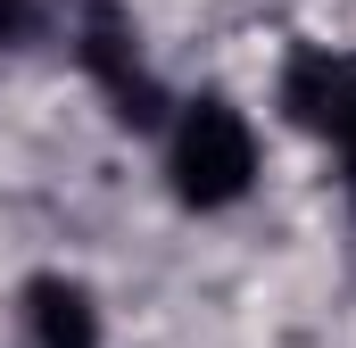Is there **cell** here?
<instances>
[{
  "label": "cell",
  "mask_w": 356,
  "mask_h": 348,
  "mask_svg": "<svg viewBox=\"0 0 356 348\" xmlns=\"http://www.w3.org/2000/svg\"><path fill=\"white\" fill-rule=\"evenodd\" d=\"M33 33H42V8L33 0H0V50H25Z\"/></svg>",
  "instance_id": "obj_5"
},
{
  "label": "cell",
  "mask_w": 356,
  "mask_h": 348,
  "mask_svg": "<svg viewBox=\"0 0 356 348\" xmlns=\"http://www.w3.org/2000/svg\"><path fill=\"white\" fill-rule=\"evenodd\" d=\"M166 174H175V199L199 207V216L249 199V182H257V133H249V116L232 100H216V91L182 100L175 141H166Z\"/></svg>",
  "instance_id": "obj_1"
},
{
  "label": "cell",
  "mask_w": 356,
  "mask_h": 348,
  "mask_svg": "<svg viewBox=\"0 0 356 348\" xmlns=\"http://www.w3.org/2000/svg\"><path fill=\"white\" fill-rule=\"evenodd\" d=\"M282 108L323 141H356V50H298L282 67Z\"/></svg>",
  "instance_id": "obj_2"
},
{
  "label": "cell",
  "mask_w": 356,
  "mask_h": 348,
  "mask_svg": "<svg viewBox=\"0 0 356 348\" xmlns=\"http://www.w3.org/2000/svg\"><path fill=\"white\" fill-rule=\"evenodd\" d=\"M83 67L99 75V91L116 100V116H124V125H158V108H166V100H158V84L141 75L133 33L116 25V8H91V17H83Z\"/></svg>",
  "instance_id": "obj_3"
},
{
  "label": "cell",
  "mask_w": 356,
  "mask_h": 348,
  "mask_svg": "<svg viewBox=\"0 0 356 348\" xmlns=\"http://www.w3.org/2000/svg\"><path fill=\"white\" fill-rule=\"evenodd\" d=\"M25 348H99V307L83 282H67V274L25 282Z\"/></svg>",
  "instance_id": "obj_4"
},
{
  "label": "cell",
  "mask_w": 356,
  "mask_h": 348,
  "mask_svg": "<svg viewBox=\"0 0 356 348\" xmlns=\"http://www.w3.org/2000/svg\"><path fill=\"white\" fill-rule=\"evenodd\" d=\"M340 166H348L340 182H348V199H356V141H340Z\"/></svg>",
  "instance_id": "obj_6"
}]
</instances>
